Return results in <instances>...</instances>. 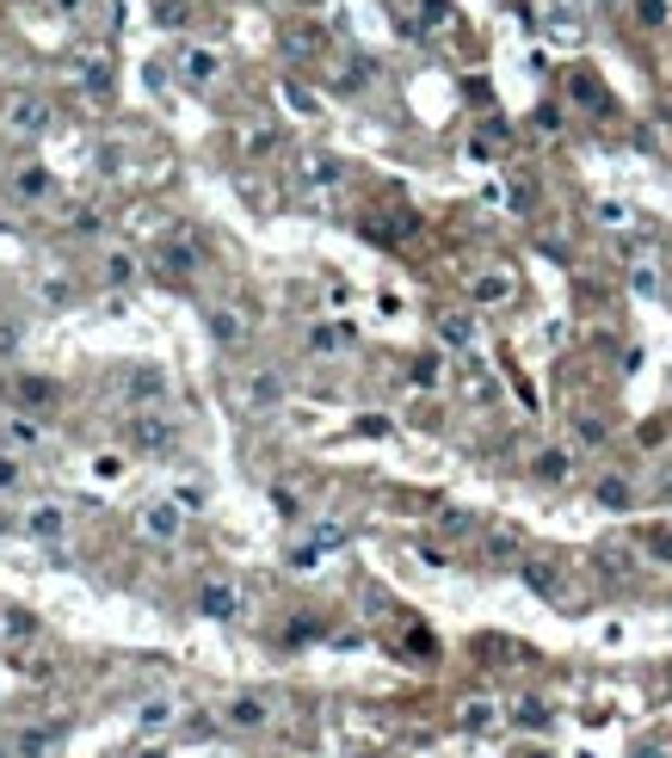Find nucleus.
<instances>
[{
  "instance_id": "cd10ccee",
  "label": "nucleus",
  "mask_w": 672,
  "mask_h": 758,
  "mask_svg": "<svg viewBox=\"0 0 672 758\" xmlns=\"http://www.w3.org/2000/svg\"><path fill=\"white\" fill-rule=\"evenodd\" d=\"M248 395H253V407H278V401H284V382L271 377V370H259V377L248 382Z\"/></svg>"
},
{
  "instance_id": "393cba45",
  "label": "nucleus",
  "mask_w": 672,
  "mask_h": 758,
  "mask_svg": "<svg viewBox=\"0 0 672 758\" xmlns=\"http://www.w3.org/2000/svg\"><path fill=\"white\" fill-rule=\"evenodd\" d=\"M512 721H519V728H531V734H543V728L556 721V709H549L543 697H524L519 709H512Z\"/></svg>"
},
{
  "instance_id": "c9c22d12",
  "label": "nucleus",
  "mask_w": 672,
  "mask_h": 758,
  "mask_svg": "<svg viewBox=\"0 0 672 758\" xmlns=\"http://www.w3.org/2000/svg\"><path fill=\"white\" fill-rule=\"evenodd\" d=\"M506 204L531 210V204H537V186H531V179H506Z\"/></svg>"
},
{
  "instance_id": "4be33fe9",
  "label": "nucleus",
  "mask_w": 672,
  "mask_h": 758,
  "mask_svg": "<svg viewBox=\"0 0 672 758\" xmlns=\"http://www.w3.org/2000/svg\"><path fill=\"white\" fill-rule=\"evenodd\" d=\"M211 333L223 345H241L248 340V321H241V308H211Z\"/></svg>"
},
{
  "instance_id": "2f4dec72",
  "label": "nucleus",
  "mask_w": 672,
  "mask_h": 758,
  "mask_svg": "<svg viewBox=\"0 0 672 758\" xmlns=\"http://www.w3.org/2000/svg\"><path fill=\"white\" fill-rule=\"evenodd\" d=\"M308 345H315V352H340V345H352V327H315Z\"/></svg>"
},
{
  "instance_id": "f03ea898",
  "label": "nucleus",
  "mask_w": 672,
  "mask_h": 758,
  "mask_svg": "<svg viewBox=\"0 0 672 758\" xmlns=\"http://www.w3.org/2000/svg\"><path fill=\"white\" fill-rule=\"evenodd\" d=\"M352 543V525H340V518H321V525H315V531L303 536V543H296V549H290V568H321V555H333V549H346Z\"/></svg>"
},
{
  "instance_id": "423d86ee",
  "label": "nucleus",
  "mask_w": 672,
  "mask_h": 758,
  "mask_svg": "<svg viewBox=\"0 0 672 758\" xmlns=\"http://www.w3.org/2000/svg\"><path fill=\"white\" fill-rule=\"evenodd\" d=\"M50 117H56V112H50V99H38V93H13V99H7V130H13V136H43V130H50Z\"/></svg>"
},
{
  "instance_id": "a878e982",
  "label": "nucleus",
  "mask_w": 672,
  "mask_h": 758,
  "mask_svg": "<svg viewBox=\"0 0 672 758\" xmlns=\"http://www.w3.org/2000/svg\"><path fill=\"white\" fill-rule=\"evenodd\" d=\"M154 25H161V31H186V25H192V7H186V0H154Z\"/></svg>"
},
{
  "instance_id": "79ce46f5",
  "label": "nucleus",
  "mask_w": 672,
  "mask_h": 758,
  "mask_svg": "<svg viewBox=\"0 0 672 758\" xmlns=\"http://www.w3.org/2000/svg\"><path fill=\"white\" fill-rule=\"evenodd\" d=\"M605 573H617V580H630V549H605Z\"/></svg>"
},
{
  "instance_id": "6e6d98bb",
  "label": "nucleus",
  "mask_w": 672,
  "mask_h": 758,
  "mask_svg": "<svg viewBox=\"0 0 672 758\" xmlns=\"http://www.w3.org/2000/svg\"><path fill=\"white\" fill-rule=\"evenodd\" d=\"M598 7H611V0H598Z\"/></svg>"
},
{
  "instance_id": "4468645a",
  "label": "nucleus",
  "mask_w": 672,
  "mask_h": 758,
  "mask_svg": "<svg viewBox=\"0 0 672 758\" xmlns=\"http://www.w3.org/2000/svg\"><path fill=\"white\" fill-rule=\"evenodd\" d=\"M136 271H142V260H136L130 247H112V253L99 260V278H105V290H130Z\"/></svg>"
},
{
  "instance_id": "864d4df0",
  "label": "nucleus",
  "mask_w": 672,
  "mask_h": 758,
  "mask_svg": "<svg viewBox=\"0 0 672 758\" xmlns=\"http://www.w3.org/2000/svg\"><path fill=\"white\" fill-rule=\"evenodd\" d=\"M519 758H543V753H519Z\"/></svg>"
},
{
  "instance_id": "7ed1b4c3",
  "label": "nucleus",
  "mask_w": 672,
  "mask_h": 758,
  "mask_svg": "<svg viewBox=\"0 0 672 758\" xmlns=\"http://www.w3.org/2000/svg\"><path fill=\"white\" fill-rule=\"evenodd\" d=\"M20 525H25V536H31V543L62 549V536H68V506H56V500H31Z\"/></svg>"
},
{
  "instance_id": "3c124183",
  "label": "nucleus",
  "mask_w": 672,
  "mask_h": 758,
  "mask_svg": "<svg viewBox=\"0 0 672 758\" xmlns=\"http://www.w3.org/2000/svg\"><path fill=\"white\" fill-rule=\"evenodd\" d=\"M136 758H167V753H161V746H142V753H136Z\"/></svg>"
},
{
  "instance_id": "72a5a7b5",
  "label": "nucleus",
  "mask_w": 672,
  "mask_h": 758,
  "mask_svg": "<svg viewBox=\"0 0 672 758\" xmlns=\"http://www.w3.org/2000/svg\"><path fill=\"white\" fill-rule=\"evenodd\" d=\"M593 216H598L605 228H630V204H623V198H598Z\"/></svg>"
},
{
  "instance_id": "9b49d317",
  "label": "nucleus",
  "mask_w": 672,
  "mask_h": 758,
  "mask_svg": "<svg viewBox=\"0 0 672 758\" xmlns=\"http://www.w3.org/2000/svg\"><path fill=\"white\" fill-rule=\"evenodd\" d=\"M130 438L142 444V451H174V419L154 414V407H142V414H130Z\"/></svg>"
},
{
  "instance_id": "6e6552de",
  "label": "nucleus",
  "mask_w": 672,
  "mask_h": 758,
  "mask_svg": "<svg viewBox=\"0 0 672 758\" xmlns=\"http://www.w3.org/2000/svg\"><path fill=\"white\" fill-rule=\"evenodd\" d=\"M136 525H142V536H154V543H174V536L186 531V506H179V500H149Z\"/></svg>"
},
{
  "instance_id": "f257e3e1",
  "label": "nucleus",
  "mask_w": 672,
  "mask_h": 758,
  "mask_svg": "<svg viewBox=\"0 0 672 758\" xmlns=\"http://www.w3.org/2000/svg\"><path fill=\"white\" fill-rule=\"evenodd\" d=\"M117 401L124 407H161L167 401V370L161 364H124V377H117Z\"/></svg>"
},
{
  "instance_id": "a211bd4d",
  "label": "nucleus",
  "mask_w": 672,
  "mask_h": 758,
  "mask_svg": "<svg viewBox=\"0 0 672 758\" xmlns=\"http://www.w3.org/2000/svg\"><path fill=\"white\" fill-rule=\"evenodd\" d=\"M630 290H635V296H648V303H654V296H667V266L635 260V266H630Z\"/></svg>"
},
{
  "instance_id": "a18cd8bd",
  "label": "nucleus",
  "mask_w": 672,
  "mask_h": 758,
  "mask_svg": "<svg viewBox=\"0 0 672 758\" xmlns=\"http://www.w3.org/2000/svg\"><path fill=\"white\" fill-rule=\"evenodd\" d=\"M487 549H494V555H519V536H512V531H494V536H487Z\"/></svg>"
},
{
  "instance_id": "f8f14e48",
  "label": "nucleus",
  "mask_w": 672,
  "mask_h": 758,
  "mask_svg": "<svg viewBox=\"0 0 672 758\" xmlns=\"http://www.w3.org/2000/svg\"><path fill=\"white\" fill-rule=\"evenodd\" d=\"M216 75H223V56L204 50V43H192V50L179 56V80H186V87H216Z\"/></svg>"
},
{
  "instance_id": "ea45409f",
  "label": "nucleus",
  "mask_w": 672,
  "mask_h": 758,
  "mask_svg": "<svg viewBox=\"0 0 672 758\" xmlns=\"http://www.w3.org/2000/svg\"><path fill=\"white\" fill-rule=\"evenodd\" d=\"M68 228H75V235H93V228H99V210H93V204H80L75 216H68Z\"/></svg>"
},
{
  "instance_id": "a19ab883",
  "label": "nucleus",
  "mask_w": 672,
  "mask_h": 758,
  "mask_svg": "<svg viewBox=\"0 0 672 758\" xmlns=\"http://www.w3.org/2000/svg\"><path fill=\"white\" fill-rule=\"evenodd\" d=\"M476 531V518L469 513H444V536H469Z\"/></svg>"
},
{
  "instance_id": "bb28decb",
  "label": "nucleus",
  "mask_w": 672,
  "mask_h": 758,
  "mask_svg": "<svg viewBox=\"0 0 672 758\" xmlns=\"http://www.w3.org/2000/svg\"><path fill=\"white\" fill-rule=\"evenodd\" d=\"M519 568H524V580H531V586H537L543 598H561V592H568V586H561V573H556V568H543V561H519Z\"/></svg>"
},
{
  "instance_id": "c756f323",
  "label": "nucleus",
  "mask_w": 672,
  "mask_h": 758,
  "mask_svg": "<svg viewBox=\"0 0 672 758\" xmlns=\"http://www.w3.org/2000/svg\"><path fill=\"white\" fill-rule=\"evenodd\" d=\"M598 506L623 513V506H630V481H623V475H605V481H598Z\"/></svg>"
},
{
  "instance_id": "4d7b16f0",
  "label": "nucleus",
  "mask_w": 672,
  "mask_h": 758,
  "mask_svg": "<svg viewBox=\"0 0 672 758\" xmlns=\"http://www.w3.org/2000/svg\"><path fill=\"white\" fill-rule=\"evenodd\" d=\"M667 679H672V672H667Z\"/></svg>"
},
{
  "instance_id": "5701e85b",
  "label": "nucleus",
  "mask_w": 672,
  "mask_h": 758,
  "mask_svg": "<svg viewBox=\"0 0 672 758\" xmlns=\"http://www.w3.org/2000/svg\"><path fill=\"white\" fill-rule=\"evenodd\" d=\"M439 340L469 352V345H476V321H469V315H439Z\"/></svg>"
},
{
  "instance_id": "49530a36",
  "label": "nucleus",
  "mask_w": 672,
  "mask_h": 758,
  "mask_svg": "<svg viewBox=\"0 0 672 758\" xmlns=\"http://www.w3.org/2000/svg\"><path fill=\"white\" fill-rule=\"evenodd\" d=\"M414 382H420V389H432V382H439V358H420V364H414Z\"/></svg>"
},
{
  "instance_id": "603ef678",
  "label": "nucleus",
  "mask_w": 672,
  "mask_h": 758,
  "mask_svg": "<svg viewBox=\"0 0 672 758\" xmlns=\"http://www.w3.org/2000/svg\"><path fill=\"white\" fill-rule=\"evenodd\" d=\"M642 758H667V753H654V746H642Z\"/></svg>"
},
{
  "instance_id": "e433bc0d",
  "label": "nucleus",
  "mask_w": 672,
  "mask_h": 758,
  "mask_svg": "<svg viewBox=\"0 0 672 758\" xmlns=\"http://www.w3.org/2000/svg\"><path fill=\"white\" fill-rule=\"evenodd\" d=\"M20 345H25V327L20 321H0V358H20Z\"/></svg>"
},
{
  "instance_id": "5fc2aeb1",
  "label": "nucleus",
  "mask_w": 672,
  "mask_h": 758,
  "mask_svg": "<svg viewBox=\"0 0 672 758\" xmlns=\"http://www.w3.org/2000/svg\"><path fill=\"white\" fill-rule=\"evenodd\" d=\"M0 758H13V753H7V746H0Z\"/></svg>"
},
{
  "instance_id": "8fccbe9b",
  "label": "nucleus",
  "mask_w": 672,
  "mask_h": 758,
  "mask_svg": "<svg viewBox=\"0 0 672 758\" xmlns=\"http://www.w3.org/2000/svg\"><path fill=\"white\" fill-rule=\"evenodd\" d=\"M537 130H543V136L561 130V112H556V105H543V112H537Z\"/></svg>"
},
{
  "instance_id": "7c9ffc66",
  "label": "nucleus",
  "mask_w": 672,
  "mask_h": 758,
  "mask_svg": "<svg viewBox=\"0 0 672 758\" xmlns=\"http://www.w3.org/2000/svg\"><path fill=\"white\" fill-rule=\"evenodd\" d=\"M25 488V463L20 451H0V493H20Z\"/></svg>"
},
{
  "instance_id": "37998d69",
  "label": "nucleus",
  "mask_w": 672,
  "mask_h": 758,
  "mask_svg": "<svg viewBox=\"0 0 672 758\" xmlns=\"http://www.w3.org/2000/svg\"><path fill=\"white\" fill-rule=\"evenodd\" d=\"M99 173H112V179L124 173V149H117V142H112V149H99Z\"/></svg>"
},
{
  "instance_id": "09e8293b",
  "label": "nucleus",
  "mask_w": 672,
  "mask_h": 758,
  "mask_svg": "<svg viewBox=\"0 0 672 758\" xmlns=\"http://www.w3.org/2000/svg\"><path fill=\"white\" fill-rule=\"evenodd\" d=\"M648 549L667 555V568H672V531H648Z\"/></svg>"
},
{
  "instance_id": "ddd939ff",
  "label": "nucleus",
  "mask_w": 672,
  "mask_h": 758,
  "mask_svg": "<svg viewBox=\"0 0 672 758\" xmlns=\"http://www.w3.org/2000/svg\"><path fill=\"white\" fill-rule=\"evenodd\" d=\"M167 728H179V703L174 697H149L142 709H136V734H167Z\"/></svg>"
},
{
  "instance_id": "c03bdc74",
  "label": "nucleus",
  "mask_w": 672,
  "mask_h": 758,
  "mask_svg": "<svg viewBox=\"0 0 672 758\" xmlns=\"http://www.w3.org/2000/svg\"><path fill=\"white\" fill-rule=\"evenodd\" d=\"M290 50H321V31H308V25H296V31H290Z\"/></svg>"
},
{
  "instance_id": "b1692460",
  "label": "nucleus",
  "mask_w": 672,
  "mask_h": 758,
  "mask_svg": "<svg viewBox=\"0 0 672 758\" xmlns=\"http://www.w3.org/2000/svg\"><path fill=\"white\" fill-rule=\"evenodd\" d=\"M80 87H87L93 99H105V93H112V62H105V56H87V62H80Z\"/></svg>"
},
{
  "instance_id": "aec40b11",
  "label": "nucleus",
  "mask_w": 672,
  "mask_h": 758,
  "mask_svg": "<svg viewBox=\"0 0 672 758\" xmlns=\"http://www.w3.org/2000/svg\"><path fill=\"white\" fill-rule=\"evenodd\" d=\"M469 296H476V303H506V296H512V271H476V278H469Z\"/></svg>"
},
{
  "instance_id": "58836bf2",
  "label": "nucleus",
  "mask_w": 672,
  "mask_h": 758,
  "mask_svg": "<svg viewBox=\"0 0 672 758\" xmlns=\"http://www.w3.org/2000/svg\"><path fill=\"white\" fill-rule=\"evenodd\" d=\"M38 296H43L50 308H56V303H68V296H75V285H68V278H43V285H38Z\"/></svg>"
},
{
  "instance_id": "6ab92c4d",
  "label": "nucleus",
  "mask_w": 672,
  "mask_h": 758,
  "mask_svg": "<svg viewBox=\"0 0 672 758\" xmlns=\"http://www.w3.org/2000/svg\"><path fill=\"white\" fill-rule=\"evenodd\" d=\"M56 728H25L20 740H13V758H56Z\"/></svg>"
},
{
  "instance_id": "20e7f679",
  "label": "nucleus",
  "mask_w": 672,
  "mask_h": 758,
  "mask_svg": "<svg viewBox=\"0 0 672 758\" xmlns=\"http://www.w3.org/2000/svg\"><path fill=\"white\" fill-rule=\"evenodd\" d=\"M198 610H204L211 623H234V617L248 610V592L234 586V580H223V573H211V580L198 586Z\"/></svg>"
},
{
  "instance_id": "f704fd0d",
  "label": "nucleus",
  "mask_w": 672,
  "mask_h": 758,
  "mask_svg": "<svg viewBox=\"0 0 672 758\" xmlns=\"http://www.w3.org/2000/svg\"><path fill=\"white\" fill-rule=\"evenodd\" d=\"M568 93H574L580 105H593V112L605 105V93H598V80H593V75H568Z\"/></svg>"
},
{
  "instance_id": "39448f33",
  "label": "nucleus",
  "mask_w": 672,
  "mask_h": 758,
  "mask_svg": "<svg viewBox=\"0 0 672 758\" xmlns=\"http://www.w3.org/2000/svg\"><path fill=\"white\" fill-rule=\"evenodd\" d=\"M154 266L167 271V278H192V271L204 266L198 235H161V241H154Z\"/></svg>"
},
{
  "instance_id": "1a4fd4ad",
  "label": "nucleus",
  "mask_w": 672,
  "mask_h": 758,
  "mask_svg": "<svg viewBox=\"0 0 672 758\" xmlns=\"http://www.w3.org/2000/svg\"><path fill=\"white\" fill-rule=\"evenodd\" d=\"M13 198H20V204H50V198H56V167L25 161V167L13 173Z\"/></svg>"
},
{
  "instance_id": "4c0bfd02",
  "label": "nucleus",
  "mask_w": 672,
  "mask_h": 758,
  "mask_svg": "<svg viewBox=\"0 0 672 758\" xmlns=\"http://www.w3.org/2000/svg\"><path fill=\"white\" fill-rule=\"evenodd\" d=\"M93 475H99V481H117V475H124V451H99L93 456Z\"/></svg>"
},
{
  "instance_id": "0eeeda50",
  "label": "nucleus",
  "mask_w": 672,
  "mask_h": 758,
  "mask_svg": "<svg viewBox=\"0 0 672 758\" xmlns=\"http://www.w3.org/2000/svg\"><path fill=\"white\" fill-rule=\"evenodd\" d=\"M266 721H271V703L259 691H241V697L223 703V728H234V734H259Z\"/></svg>"
},
{
  "instance_id": "f3484780",
  "label": "nucleus",
  "mask_w": 672,
  "mask_h": 758,
  "mask_svg": "<svg viewBox=\"0 0 672 758\" xmlns=\"http://www.w3.org/2000/svg\"><path fill=\"white\" fill-rule=\"evenodd\" d=\"M531 475H537V481H568V475H574V451H561V444H543L537 463H531Z\"/></svg>"
},
{
  "instance_id": "473e14b6",
  "label": "nucleus",
  "mask_w": 672,
  "mask_h": 758,
  "mask_svg": "<svg viewBox=\"0 0 672 758\" xmlns=\"http://www.w3.org/2000/svg\"><path fill=\"white\" fill-rule=\"evenodd\" d=\"M7 438H13L20 451H31V444H43V426L38 419H7Z\"/></svg>"
},
{
  "instance_id": "2eb2a0df",
  "label": "nucleus",
  "mask_w": 672,
  "mask_h": 758,
  "mask_svg": "<svg viewBox=\"0 0 672 758\" xmlns=\"http://www.w3.org/2000/svg\"><path fill=\"white\" fill-rule=\"evenodd\" d=\"M0 395L25 401V407H50V401H56V382H43V377H7V382H0Z\"/></svg>"
},
{
  "instance_id": "de8ad7c7",
  "label": "nucleus",
  "mask_w": 672,
  "mask_h": 758,
  "mask_svg": "<svg viewBox=\"0 0 672 758\" xmlns=\"http://www.w3.org/2000/svg\"><path fill=\"white\" fill-rule=\"evenodd\" d=\"M50 13H56V20H80V13H87V0H50Z\"/></svg>"
},
{
  "instance_id": "412c9836",
  "label": "nucleus",
  "mask_w": 672,
  "mask_h": 758,
  "mask_svg": "<svg viewBox=\"0 0 672 758\" xmlns=\"http://www.w3.org/2000/svg\"><path fill=\"white\" fill-rule=\"evenodd\" d=\"M38 635V617L20 605H0V642H31Z\"/></svg>"
},
{
  "instance_id": "c85d7f7f",
  "label": "nucleus",
  "mask_w": 672,
  "mask_h": 758,
  "mask_svg": "<svg viewBox=\"0 0 672 758\" xmlns=\"http://www.w3.org/2000/svg\"><path fill=\"white\" fill-rule=\"evenodd\" d=\"M630 13H635V25H642V31H660V25H667V0H630Z\"/></svg>"
},
{
  "instance_id": "dca6fc26",
  "label": "nucleus",
  "mask_w": 672,
  "mask_h": 758,
  "mask_svg": "<svg viewBox=\"0 0 672 758\" xmlns=\"http://www.w3.org/2000/svg\"><path fill=\"white\" fill-rule=\"evenodd\" d=\"M457 728L462 734H487V728H499V703L494 697H469L457 709Z\"/></svg>"
},
{
  "instance_id": "9d476101",
  "label": "nucleus",
  "mask_w": 672,
  "mask_h": 758,
  "mask_svg": "<svg viewBox=\"0 0 672 758\" xmlns=\"http://www.w3.org/2000/svg\"><path fill=\"white\" fill-rule=\"evenodd\" d=\"M296 179H303V191H315V198H333V191L346 186V173H340L333 154H308L303 167H296Z\"/></svg>"
}]
</instances>
